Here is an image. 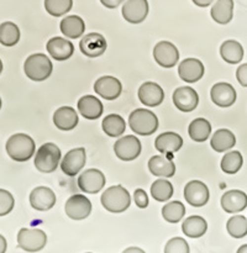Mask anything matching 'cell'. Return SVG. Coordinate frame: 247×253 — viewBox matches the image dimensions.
<instances>
[{"mask_svg": "<svg viewBox=\"0 0 247 253\" xmlns=\"http://www.w3.org/2000/svg\"><path fill=\"white\" fill-rule=\"evenodd\" d=\"M6 152L11 160L16 162H26L36 151V145L35 141L25 133H15L10 136L9 140L6 141Z\"/></svg>", "mask_w": 247, "mask_h": 253, "instance_id": "obj_1", "label": "cell"}, {"mask_svg": "<svg viewBox=\"0 0 247 253\" xmlns=\"http://www.w3.org/2000/svg\"><path fill=\"white\" fill-rule=\"evenodd\" d=\"M101 205L109 212L119 214L128 209L131 204L130 193L123 185H114L104 190L100 198Z\"/></svg>", "mask_w": 247, "mask_h": 253, "instance_id": "obj_2", "label": "cell"}, {"mask_svg": "<svg viewBox=\"0 0 247 253\" xmlns=\"http://www.w3.org/2000/svg\"><path fill=\"white\" fill-rule=\"evenodd\" d=\"M53 71L51 59L43 53L31 54L24 63V72L29 79L34 82H43L48 78Z\"/></svg>", "mask_w": 247, "mask_h": 253, "instance_id": "obj_3", "label": "cell"}, {"mask_svg": "<svg viewBox=\"0 0 247 253\" xmlns=\"http://www.w3.org/2000/svg\"><path fill=\"white\" fill-rule=\"evenodd\" d=\"M131 130L140 136H150L158 128V119L153 111L147 109H136L128 116Z\"/></svg>", "mask_w": 247, "mask_h": 253, "instance_id": "obj_4", "label": "cell"}, {"mask_svg": "<svg viewBox=\"0 0 247 253\" xmlns=\"http://www.w3.org/2000/svg\"><path fill=\"white\" fill-rule=\"evenodd\" d=\"M61 150L54 143H44L36 151L35 167L41 173H52L57 169L61 161Z\"/></svg>", "mask_w": 247, "mask_h": 253, "instance_id": "obj_5", "label": "cell"}, {"mask_svg": "<svg viewBox=\"0 0 247 253\" xmlns=\"http://www.w3.org/2000/svg\"><path fill=\"white\" fill-rule=\"evenodd\" d=\"M47 244V235L40 229H21L17 234V245L26 252H39Z\"/></svg>", "mask_w": 247, "mask_h": 253, "instance_id": "obj_6", "label": "cell"}, {"mask_svg": "<svg viewBox=\"0 0 247 253\" xmlns=\"http://www.w3.org/2000/svg\"><path fill=\"white\" fill-rule=\"evenodd\" d=\"M141 148L142 146H141L140 140L133 135H127L116 141L114 145V152L119 160L124 162H130L140 156Z\"/></svg>", "mask_w": 247, "mask_h": 253, "instance_id": "obj_7", "label": "cell"}, {"mask_svg": "<svg viewBox=\"0 0 247 253\" xmlns=\"http://www.w3.org/2000/svg\"><path fill=\"white\" fill-rule=\"evenodd\" d=\"M64 211L67 216L76 221L86 219L91 212V203L88 198L82 194L72 195L64 205Z\"/></svg>", "mask_w": 247, "mask_h": 253, "instance_id": "obj_8", "label": "cell"}, {"mask_svg": "<svg viewBox=\"0 0 247 253\" xmlns=\"http://www.w3.org/2000/svg\"><path fill=\"white\" fill-rule=\"evenodd\" d=\"M105 182V175L103 174L101 170L95 169V168L84 170L77 180L79 189L88 194H96L103 190Z\"/></svg>", "mask_w": 247, "mask_h": 253, "instance_id": "obj_9", "label": "cell"}, {"mask_svg": "<svg viewBox=\"0 0 247 253\" xmlns=\"http://www.w3.org/2000/svg\"><path fill=\"white\" fill-rule=\"evenodd\" d=\"M153 58L158 66L163 68H172L179 59V52L172 42L161 41L153 47Z\"/></svg>", "mask_w": 247, "mask_h": 253, "instance_id": "obj_10", "label": "cell"}, {"mask_svg": "<svg viewBox=\"0 0 247 253\" xmlns=\"http://www.w3.org/2000/svg\"><path fill=\"white\" fill-rule=\"evenodd\" d=\"M86 155L83 147L73 148L64 155L61 162V169L68 177H74L78 174L85 166Z\"/></svg>", "mask_w": 247, "mask_h": 253, "instance_id": "obj_11", "label": "cell"}, {"mask_svg": "<svg viewBox=\"0 0 247 253\" xmlns=\"http://www.w3.org/2000/svg\"><path fill=\"white\" fill-rule=\"evenodd\" d=\"M210 193L206 185L200 180H190L184 187V199L194 208H202L209 202Z\"/></svg>", "mask_w": 247, "mask_h": 253, "instance_id": "obj_12", "label": "cell"}, {"mask_svg": "<svg viewBox=\"0 0 247 253\" xmlns=\"http://www.w3.org/2000/svg\"><path fill=\"white\" fill-rule=\"evenodd\" d=\"M94 91L105 100H115L121 95L123 84L115 77L104 76L94 83Z\"/></svg>", "mask_w": 247, "mask_h": 253, "instance_id": "obj_13", "label": "cell"}, {"mask_svg": "<svg viewBox=\"0 0 247 253\" xmlns=\"http://www.w3.org/2000/svg\"><path fill=\"white\" fill-rule=\"evenodd\" d=\"M173 104L175 108L183 113H190L194 110L199 103V95L190 86H179L173 91Z\"/></svg>", "mask_w": 247, "mask_h": 253, "instance_id": "obj_14", "label": "cell"}, {"mask_svg": "<svg viewBox=\"0 0 247 253\" xmlns=\"http://www.w3.org/2000/svg\"><path fill=\"white\" fill-rule=\"evenodd\" d=\"M79 47L84 56L95 58L101 56L106 51V40L103 35L98 32H91L85 35L79 42Z\"/></svg>", "mask_w": 247, "mask_h": 253, "instance_id": "obj_15", "label": "cell"}, {"mask_svg": "<svg viewBox=\"0 0 247 253\" xmlns=\"http://www.w3.org/2000/svg\"><path fill=\"white\" fill-rule=\"evenodd\" d=\"M204 73V64L197 58H185L178 67V74L180 79L187 83H197L203 78Z\"/></svg>", "mask_w": 247, "mask_h": 253, "instance_id": "obj_16", "label": "cell"}, {"mask_svg": "<svg viewBox=\"0 0 247 253\" xmlns=\"http://www.w3.org/2000/svg\"><path fill=\"white\" fill-rule=\"evenodd\" d=\"M210 96L215 105L220 106V108H229V106L234 105L236 101V90L234 86L225 82H220L212 85L211 90H210Z\"/></svg>", "mask_w": 247, "mask_h": 253, "instance_id": "obj_17", "label": "cell"}, {"mask_svg": "<svg viewBox=\"0 0 247 253\" xmlns=\"http://www.w3.org/2000/svg\"><path fill=\"white\" fill-rule=\"evenodd\" d=\"M121 14L130 24H140L147 17V0H127L121 9Z\"/></svg>", "mask_w": 247, "mask_h": 253, "instance_id": "obj_18", "label": "cell"}, {"mask_svg": "<svg viewBox=\"0 0 247 253\" xmlns=\"http://www.w3.org/2000/svg\"><path fill=\"white\" fill-rule=\"evenodd\" d=\"M30 204L39 211L51 210L56 204V194L48 187H37L30 194Z\"/></svg>", "mask_w": 247, "mask_h": 253, "instance_id": "obj_19", "label": "cell"}, {"mask_svg": "<svg viewBox=\"0 0 247 253\" xmlns=\"http://www.w3.org/2000/svg\"><path fill=\"white\" fill-rule=\"evenodd\" d=\"M47 52L54 61H67L74 53V46L63 37H52L46 44Z\"/></svg>", "mask_w": 247, "mask_h": 253, "instance_id": "obj_20", "label": "cell"}, {"mask_svg": "<svg viewBox=\"0 0 247 253\" xmlns=\"http://www.w3.org/2000/svg\"><path fill=\"white\" fill-rule=\"evenodd\" d=\"M138 99L146 106H158L165 99V91L153 82H145L138 89Z\"/></svg>", "mask_w": 247, "mask_h": 253, "instance_id": "obj_21", "label": "cell"}, {"mask_svg": "<svg viewBox=\"0 0 247 253\" xmlns=\"http://www.w3.org/2000/svg\"><path fill=\"white\" fill-rule=\"evenodd\" d=\"M247 195L242 190H227L221 197V208L229 214H235L246 209Z\"/></svg>", "mask_w": 247, "mask_h": 253, "instance_id": "obj_22", "label": "cell"}, {"mask_svg": "<svg viewBox=\"0 0 247 253\" xmlns=\"http://www.w3.org/2000/svg\"><path fill=\"white\" fill-rule=\"evenodd\" d=\"M77 106H78V111L82 114V116L88 120H96L103 115V103L93 95L82 96Z\"/></svg>", "mask_w": 247, "mask_h": 253, "instance_id": "obj_23", "label": "cell"}, {"mask_svg": "<svg viewBox=\"0 0 247 253\" xmlns=\"http://www.w3.org/2000/svg\"><path fill=\"white\" fill-rule=\"evenodd\" d=\"M77 111L71 106H62L53 114V124L58 130L71 131L78 125Z\"/></svg>", "mask_w": 247, "mask_h": 253, "instance_id": "obj_24", "label": "cell"}, {"mask_svg": "<svg viewBox=\"0 0 247 253\" xmlns=\"http://www.w3.org/2000/svg\"><path fill=\"white\" fill-rule=\"evenodd\" d=\"M183 138L175 132L161 133L155 141V147L161 153H174L182 148Z\"/></svg>", "mask_w": 247, "mask_h": 253, "instance_id": "obj_25", "label": "cell"}, {"mask_svg": "<svg viewBox=\"0 0 247 253\" xmlns=\"http://www.w3.org/2000/svg\"><path fill=\"white\" fill-rule=\"evenodd\" d=\"M148 169L153 175L160 178H170L175 174V165L173 161L163 156H153L148 161Z\"/></svg>", "mask_w": 247, "mask_h": 253, "instance_id": "obj_26", "label": "cell"}, {"mask_svg": "<svg viewBox=\"0 0 247 253\" xmlns=\"http://www.w3.org/2000/svg\"><path fill=\"white\" fill-rule=\"evenodd\" d=\"M210 15L217 24H229L234 17V0H217L212 5Z\"/></svg>", "mask_w": 247, "mask_h": 253, "instance_id": "obj_27", "label": "cell"}, {"mask_svg": "<svg viewBox=\"0 0 247 253\" xmlns=\"http://www.w3.org/2000/svg\"><path fill=\"white\" fill-rule=\"evenodd\" d=\"M244 47L235 40H227L220 46V56L230 64H237L244 58Z\"/></svg>", "mask_w": 247, "mask_h": 253, "instance_id": "obj_28", "label": "cell"}, {"mask_svg": "<svg viewBox=\"0 0 247 253\" xmlns=\"http://www.w3.org/2000/svg\"><path fill=\"white\" fill-rule=\"evenodd\" d=\"M236 145V137L234 133L227 128H219L212 133L210 146L216 152H225V151L231 150Z\"/></svg>", "mask_w": 247, "mask_h": 253, "instance_id": "obj_29", "label": "cell"}, {"mask_svg": "<svg viewBox=\"0 0 247 253\" xmlns=\"http://www.w3.org/2000/svg\"><path fill=\"white\" fill-rule=\"evenodd\" d=\"M61 32L67 36L68 39H78L85 31V24L83 19L77 15H71V16L64 17L59 24Z\"/></svg>", "mask_w": 247, "mask_h": 253, "instance_id": "obj_30", "label": "cell"}, {"mask_svg": "<svg viewBox=\"0 0 247 253\" xmlns=\"http://www.w3.org/2000/svg\"><path fill=\"white\" fill-rule=\"evenodd\" d=\"M207 230V224L204 217L193 215L185 219L182 224V231L185 236L190 239H199L205 235Z\"/></svg>", "mask_w": 247, "mask_h": 253, "instance_id": "obj_31", "label": "cell"}, {"mask_svg": "<svg viewBox=\"0 0 247 253\" xmlns=\"http://www.w3.org/2000/svg\"><path fill=\"white\" fill-rule=\"evenodd\" d=\"M188 133H189V137L195 142H204L211 133V125L206 119L198 118L190 123Z\"/></svg>", "mask_w": 247, "mask_h": 253, "instance_id": "obj_32", "label": "cell"}, {"mask_svg": "<svg viewBox=\"0 0 247 253\" xmlns=\"http://www.w3.org/2000/svg\"><path fill=\"white\" fill-rule=\"evenodd\" d=\"M101 127H103L104 132L110 137H120L125 131L126 124L123 116L118 115V114H110L104 118Z\"/></svg>", "mask_w": 247, "mask_h": 253, "instance_id": "obj_33", "label": "cell"}, {"mask_svg": "<svg viewBox=\"0 0 247 253\" xmlns=\"http://www.w3.org/2000/svg\"><path fill=\"white\" fill-rule=\"evenodd\" d=\"M244 165V157L239 151H230L222 157L220 167L226 174H236Z\"/></svg>", "mask_w": 247, "mask_h": 253, "instance_id": "obj_34", "label": "cell"}, {"mask_svg": "<svg viewBox=\"0 0 247 253\" xmlns=\"http://www.w3.org/2000/svg\"><path fill=\"white\" fill-rule=\"evenodd\" d=\"M20 30L14 22L5 21L0 25V43L2 46L11 47L19 42Z\"/></svg>", "mask_w": 247, "mask_h": 253, "instance_id": "obj_35", "label": "cell"}, {"mask_svg": "<svg viewBox=\"0 0 247 253\" xmlns=\"http://www.w3.org/2000/svg\"><path fill=\"white\" fill-rule=\"evenodd\" d=\"M173 185L169 180L165 179H158L153 182V184L151 185V195L155 200L157 202L163 203L169 200L173 197Z\"/></svg>", "mask_w": 247, "mask_h": 253, "instance_id": "obj_36", "label": "cell"}, {"mask_svg": "<svg viewBox=\"0 0 247 253\" xmlns=\"http://www.w3.org/2000/svg\"><path fill=\"white\" fill-rule=\"evenodd\" d=\"M185 215V208L180 202H170L162 208V216L169 224H177Z\"/></svg>", "mask_w": 247, "mask_h": 253, "instance_id": "obj_37", "label": "cell"}, {"mask_svg": "<svg viewBox=\"0 0 247 253\" xmlns=\"http://www.w3.org/2000/svg\"><path fill=\"white\" fill-rule=\"evenodd\" d=\"M227 232L234 239H242L247 235V219L242 215H236L229 219L226 224Z\"/></svg>", "mask_w": 247, "mask_h": 253, "instance_id": "obj_38", "label": "cell"}, {"mask_svg": "<svg viewBox=\"0 0 247 253\" xmlns=\"http://www.w3.org/2000/svg\"><path fill=\"white\" fill-rule=\"evenodd\" d=\"M72 6H73V0H44V9L54 17L69 12Z\"/></svg>", "mask_w": 247, "mask_h": 253, "instance_id": "obj_39", "label": "cell"}, {"mask_svg": "<svg viewBox=\"0 0 247 253\" xmlns=\"http://www.w3.org/2000/svg\"><path fill=\"white\" fill-rule=\"evenodd\" d=\"M165 253H190L189 245L182 237H173L165 244Z\"/></svg>", "mask_w": 247, "mask_h": 253, "instance_id": "obj_40", "label": "cell"}, {"mask_svg": "<svg viewBox=\"0 0 247 253\" xmlns=\"http://www.w3.org/2000/svg\"><path fill=\"white\" fill-rule=\"evenodd\" d=\"M15 200L11 193L5 189H0V215L5 216L14 209Z\"/></svg>", "mask_w": 247, "mask_h": 253, "instance_id": "obj_41", "label": "cell"}, {"mask_svg": "<svg viewBox=\"0 0 247 253\" xmlns=\"http://www.w3.org/2000/svg\"><path fill=\"white\" fill-rule=\"evenodd\" d=\"M133 200H135V204L137 205L140 209H146L148 207V197L146 194L145 190L142 189H136L133 193Z\"/></svg>", "mask_w": 247, "mask_h": 253, "instance_id": "obj_42", "label": "cell"}, {"mask_svg": "<svg viewBox=\"0 0 247 253\" xmlns=\"http://www.w3.org/2000/svg\"><path fill=\"white\" fill-rule=\"evenodd\" d=\"M236 78L237 82H239L242 86H247V63L241 64V66L237 68Z\"/></svg>", "mask_w": 247, "mask_h": 253, "instance_id": "obj_43", "label": "cell"}, {"mask_svg": "<svg viewBox=\"0 0 247 253\" xmlns=\"http://www.w3.org/2000/svg\"><path fill=\"white\" fill-rule=\"evenodd\" d=\"M100 2L108 9H115L119 5L123 4L124 0H100Z\"/></svg>", "mask_w": 247, "mask_h": 253, "instance_id": "obj_44", "label": "cell"}, {"mask_svg": "<svg viewBox=\"0 0 247 253\" xmlns=\"http://www.w3.org/2000/svg\"><path fill=\"white\" fill-rule=\"evenodd\" d=\"M192 1L194 2V4L197 5V6L206 7V6H209V5L211 4V2L214 1V0H192Z\"/></svg>", "mask_w": 247, "mask_h": 253, "instance_id": "obj_45", "label": "cell"}, {"mask_svg": "<svg viewBox=\"0 0 247 253\" xmlns=\"http://www.w3.org/2000/svg\"><path fill=\"white\" fill-rule=\"evenodd\" d=\"M123 253H146L143 250H141L140 247H127L126 250H124Z\"/></svg>", "mask_w": 247, "mask_h": 253, "instance_id": "obj_46", "label": "cell"}, {"mask_svg": "<svg viewBox=\"0 0 247 253\" xmlns=\"http://www.w3.org/2000/svg\"><path fill=\"white\" fill-rule=\"evenodd\" d=\"M5 251H6V241L4 236H0V253H5Z\"/></svg>", "mask_w": 247, "mask_h": 253, "instance_id": "obj_47", "label": "cell"}, {"mask_svg": "<svg viewBox=\"0 0 247 253\" xmlns=\"http://www.w3.org/2000/svg\"><path fill=\"white\" fill-rule=\"evenodd\" d=\"M236 253H247V244L246 245H242L241 247H239Z\"/></svg>", "mask_w": 247, "mask_h": 253, "instance_id": "obj_48", "label": "cell"}, {"mask_svg": "<svg viewBox=\"0 0 247 253\" xmlns=\"http://www.w3.org/2000/svg\"><path fill=\"white\" fill-rule=\"evenodd\" d=\"M86 253H90V252H86Z\"/></svg>", "mask_w": 247, "mask_h": 253, "instance_id": "obj_49", "label": "cell"}]
</instances>
